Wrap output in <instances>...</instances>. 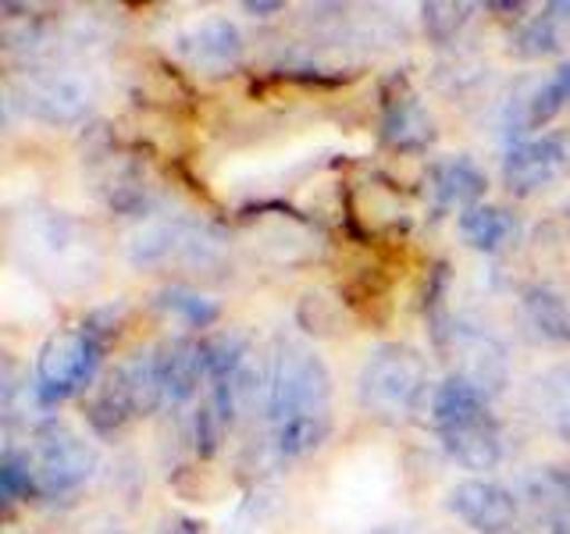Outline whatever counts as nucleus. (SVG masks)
<instances>
[{
  "label": "nucleus",
  "mask_w": 570,
  "mask_h": 534,
  "mask_svg": "<svg viewBox=\"0 0 570 534\" xmlns=\"http://www.w3.org/2000/svg\"><path fill=\"white\" fill-rule=\"evenodd\" d=\"M432 424L442 438V449L463 471H492L503 459V432L492 417L489 399L453 374L432 396Z\"/></svg>",
  "instance_id": "f257e3e1"
},
{
  "label": "nucleus",
  "mask_w": 570,
  "mask_h": 534,
  "mask_svg": "<svg viewBox=\"0 0 570 534\" xmlns=\"http://www.w3.org/2000/svg\"><path fill=\"white\" fill-rule=\"evenodd\" d=\"M328 399H332L328 364L311 346L296 343V338H278L272 370H267V417H272V424L328 414Z\"/></svg>",
  "instance_id": "f03ea898"
},
{
  "label": "nucleus",
  "mask_w": 570,
  "mask_h": 534,
  "mask_svg": "<svg viewBox=\"0 0 570 534\" xmlns=\"http://www.w3.org/2000/svg\"><path fill=\"white\" fill-rule=\"evenodd\" d=\"M428 385L424 356L410 346L385 343L367 353V360L356 378V399L367 414L382 421H406L417 409Z\"/></svg>",
  "instance_id": "7ed1b4c3"
},
{
  "label": "nucleus",
  "mask_w": 570,
  "mask_h": 534,
  "mask_svg": "<svg viewBox=\"0 0 570 534\" xmlns=\"http://www.w3.org/2000/svg\"><path fill=\"white\" fill-rule=\"evenodd\" d=\"M104 346L94 328H61L53 332L40 356H36V385L32 399L36 406H58L79 392L89 388V382L97 378Z\"/></svg>",
  "instance_id": "20e7f679"
},
{
  "label": "nucleus",
  "mask_w": 570,
  "mask_h": 534,
  "mask_svg": "<svg viewBox=\"0 0 570 534\" xmlns=\"http://www.w3.org/2000/svg\"><path fill=\"white\" fill-rule=\"evenodd\" d=\"M36 477L40 492L61 498L79 492L97 471V453L79 432H71L61 421H47L36 427Z\"/></svg>",
  "instance_id": "39448f33"
},
{
  "label": "nucleus",
  "mask_w": 570,
  "mask_h": 534,
  "mask_svg": "<svg viewBox=\"0 0 570 534\" xmlns=\"http://www.w3.org/2000/svg\"><path fill=\"white\" fill-rule=\"evenodd\" d=\"M11 100L43 125H76L94 103V86L71 68H40L14 82Z\"/></svg>",
  "instance_id": "423d86ee"
},
{
  "label": "nucleus",
  "mask_w": 570,
  "mask_h": 534,
  "mask_svg": "<svg viewBox=\"0 0 570 534\" xmlns=\"http://www.w3.org/2000/svg\"><path fill=\"white\" fill-rule=\"evenodd\" d=\"M439 349L450 356L453 378H460L463 385H471L485 399L499 396V392L507 388L510 356H507V346L499 343L492 332L474 328V325H460V320H456Z\"/></svg>",
  "instance_id": "0eeeda50"
},
{
  "label": "nucleus",
  "mask_w": 570,
  "mask_h": 534,
  "mask_svg": "<svg viewBox=\"0 0 570 534\" xmlns=\"http://www.w3.org/2000/svg\"><path fill=\"white\" fill-rule=\"evenodd\" d=\"M570 171V136L546 132L539 139L513 142L503 157V182L513 196H534Z\"/></svg>",
  "instance_id": "6e6552de"
},
{
  "label": "nucleus",
  "mask_w": 570,
  "mask_h": 534,
  "mask_svg": "<svg viewBox=\"0 0 570 534\" xmlns=\"http://www.w3.org/2000/svg\"><path fill=\"white\" fill-rule=\"evenodd\" d=\"M178 50L200 76L222 79L243 65V32L228 18L210 14L178 36Z\"/></svg>",
  "instance_id": "1a4fd4ad"
},
{
  "label": "nucleus",
  "mask_w": 570,
  "mask_h": 534,
  "mask_svg": "<svg viewBox=\"0 0 570 534\" xmlns=\"http://www.w3.org/2000/svg\"><path fill=\"white\" fill-rule=\"evenodd\" d=\"M450 510L478 534H507L517 521V495L495 481L471 477L450 492Z\"/></svg>",
  "instance_id": "9d476101"
},
{
  "label": "nucleus",
  "mask_w": 570,
  "mask_h": 534,
  "mask_svg": "<svg viewBox=\"0 0 570 534\" xmlns=\"http://www.w3.org/2000/svg\"><path fill=\"white\" fill-rule=\"evenodd\" d=\"M154 367H157L165 406H178L193 399L200 382L207 378L200 338H165L160 346H154Z\"/></svg>",
  "instance_id": "9b49d317"
},
{
  "label": "nucleus",
  "mask_w": 570,
  "mask_h": 534,
  "mask_svg": "<svg viewBox=\"0 0 570 534\" xmlns=\"http://www.w3.org/2000/svg\"><path fill=\"white\" fill-rule=\"evenodd\" d=\"M489 189V178L468 154H453L445 160H435L428 171V192H432L435 214L471 210L481 204V196Z\"/></svg>",
  "instance_id": "f8f14e48"
},
{
  "label": "nucleus",
  "mask_w": 570,
  "mask_h": 534,
  "mask_svg": "<svg viewBox=\"0 0 570 534\" xmlns=\"http://www.w3.org/2000/svg\"><path fill=\"white\" fill-rule=\"evenodd\" d=\"M563 111L560 93L552 89V79H521L503 107V132L513 142H528L531 132L546 129V125Z\"/></svg>",
  "instance_id": "ddd939ff"
},
{
  "label": "nucleus",
  "mask_w": 570,
  "mask_h": 534,
  "mask_svg": "<svg viewBox=\"0 0 570 534\" xmlns=\"http://www.w3.org/2000/svg\"><path fill=\"white\" fill-rule=\"evenodd\" d=\"M379 136L396 154H424L439 132H435V118L424 111V103L410 89H400L396 97L385 100Z\"/></svg>",
  "instance_id": "4468645a"
},
{
  "label": "nucleus",
  "mask_w": 570,
  "mask_h": 534,
  "mask_svg": "<svg viewBox=\"0 0 570 534\" xmlns=\"http://www.w3.org/2000/svg\"><path fill=\"white\" fill-rule=\"evenodd\" d=\"M94 182H97L94 189L100 192V200L118 214H142L150 204L147 175H142L136 160L125 154H115V150L100 154Z\"/></svg>",
  "instance_id": "2eb2a0df"
},
{
  "label": "nucleus",
  "mask_w": 570,
  "mask_h": 534,
  "mask_svg": "<svg viewBox=\"0 0 570 534\" xmlns=\"http://www.w3.org/2000/svg\"><path fill=\"white\" fill-rule=\"evenodd\" d=\"M528 332L549 346H570V299L552 285H531L521 296Z\"/></svg>",
  "instance_id": "dca6fc26"
},
{
  "label": "nucleus",
  "mask_w": 570,
  "mask_h": 534,
  "mask_svg": "<svg viewBox=\"0 0 570 534\" xmlns=\"http://www.w3.org/2000/svg\"><path fill=\"white\" fill-rule=\"evenodd\" d=\"M570 29V4H546L539 14H531L528 22H521L510 36V53L517 58H549L563 47V36Z\"/></svg>",
  "instance_id": "f3484780"
},
{
  "label": "nucleus",
  "mask_w": 570,
  "mask_h": 534,
  "mask_svg": "<svg viewBox=\"0 0 570 534\" xmlns=\"http://www.w3.org/2000/svg\"><path fill=\"white\" fill-rule=\"evenodd\" d=\"M456 228H460V239L471 249H478V254H499V249H507L517 236H521V221H517L510 210L489 207V204L463 210Z\"/></svg>",
  "instance_id": "a211bd4d"
},
{
  "label": "nucleus",
  "mask_w": 570,
  "mask_h": 534,
  "mask_svg": "<svg viewBox=\"0 0 570 534\" xmlns=\"http://www.w3.org/2000/svg\"><path fill=\"white\" fill-rule=\"evenodd\" d=\"M136 417V406H132V392L129 382H125L121 367H115L107 378L94 388V396L86 399V421L94 427L97 435H115L121 432L125 424Z\"/></svg>",
  "instance_id": "6ab92c4d"
},
{
  "label": "nucleus",
  "mask_w": 570,
  "mask_h": 534,
  "mask_svg": "<svg viewBox=\"0 0 570 534\" xmlns=\"http://www.w3.org/2000/svg\"><path fill=\"white\" fill-rule=\"evenodd\" d=\"M531 409L570 442V364H557L534 378Z\"/></svg>",
  "instance_id": "aec40b11"
},
{
  "label": "nucleus",
  "mask_w": 570,
  "mask_h": 534,
  "mask_svg": "<svg viewBox=\"0 0 570 534\" xmlns=\"http://www.w3.org/2000/svg\"><path fill=\"white\" fill-rule=\"evenodd\" d=\"M154 307L165 317H171L175 325L193 328V332H204L222 317L218 299H210L196 289H186V285H165L160 293H154Z\"/></svg>",
  "instance_id": "412c9836"
},
{
  "label": "nucleus",
  "mask_w": 570,
  "mask_h": 534,
  "mask_svg": "<svg viewBox=\"0 0 570 534\" xmlns=\"http://www.w3.org/2000/svg\"><path fill=\"white\" fill-rule=\"evenodd\" d=\"M328 432H332V414L293 417V421L272 424V445L282 459H299L321 449V445L328 442Z\"/></svg>",
  "instance_id": "4be33fe9"
},
{
  "label": "nucleus",
  "mask_w": 570,
  "mask_h": 534,
  "mask_svg": "<svg viewBox=\"0 0 570 534\" xmlns=\"http://www.w3.org/2000/svg\"><path fill=\"white\" fill-rule=\"evenodd\" d=\"M200 353H204V370L207 382H228L246 360H249V335L239 328H225L200 338Z\"/></svg>",
  "instance_id": "5701e85b"
},
{
  "label": "nucleus",
  "mask_w": 570,
  "mask_h": 534,
  "mask_svg": "<svg viewBox=\"0 0 570 534\" xmlns=\"http://www.w3.org/2000/svg\"><path fill=\"white\" fill-rule=\"evenodd\" d=\"M528 498L546 513H570V471L567 467H539L528 474Z\"/></svg>",
  "instance_id": "b1692460"
},
{
  "label": "nucleus",
  "mask_w": 570,
  "mask_h": 534,
  "mask_svg": "<svg viewBox=\"0 0 570 534\" xmlns=\"http://www.w3.org/2000/svg\"><path fill=\"white\" fill-rule=\"evenodd\" d=\"M0 492H4V503H26L29 495L40 492V477H36V463L29 453H14L8 449L0 459Z\"/></svg>",
  "instance_id": "393cba45"
},
{
  "label": "nucleus",
  "mask_w": 570,
  "mask_h": 534,
  "mask_svg": "<svg viewBox=\"0 0 570 534\" xmlns=\"http://www.w3.org/2000/svg\"><path fill=\"white\" fill-rule=\"evenodd\" d=\"M471 4H453V0H432V4L421 8V18H424V32L432 43H450L456 40V32L468 26L471 18Z\"/></svg>",
  "instance_id": "a878e982"
},
{
  "label": "nucleus",
  "mask_w": 570,
  "mask_h": 534,
  "mask_svg": "<svg viewBox=\"0 0 570 534\" xmlns=\"http://www.w3.org/2000/svg\"><path fill=\"white\" fill-rule=\"evenodd\" d=\"M228 432V424L214 414V406L204 403L200 409H196V417H193V442H196V453L200 456H214L218 453V445Z\"/></svg>",
  "instance_id": "bb28decb"
},
{
  "label": "nucleus",
  "mask_w": 570,
  "mask_h": 534,
  "mask_svg": "<svg viewBox=\"0 0 570 534\" xmlns=\"http://www.w3.org/2000/svg\"><path fill=\"white\" fill-rule=\"evenodd\" d=\"M552 89H557L563 107H567L570 103V61H560L557 71H552Z\"/></svg>",
  "instance_id": "cd10ccee"
},
{
  "label": "nucleus",
  "mask_w": 570,
  "mask_h": 534,
  "mask_svg": "<svg viewBox=\"0 0 570 534\" xmlns=\"http://www.w3.org/2000/svg\"><path fill=\"white\" fill-rule=\"evenodd\" d=\"M160 534H207V531H204V524L189 521V516H175V521L160 527Z\"/></svg>",
  "instance_id": "c85d7f7f"
},
{
  "label": "nucleus",
  "mask_w": 570,
  "mask_h": 534,
  "mask_svg": "<svg viewBox=\"0 0 570 534\" xmlns=\"http://www.w3.org/2000/svg\"><path fill=\"white\" fill-rule=\"evenodd\" d=\"M243 11H246V14H254V18H267V14L285 11V4H278V0H272V4H264V0H246Z\"/></svg>",
  "instance_id": "c756f323"
},
{
  "label": "nucleus",
  "mask_w": 570,
  "mask_h": 534,
  "mask_svg": "<svg viewBox=\"0 0 570 534\" xmlns=\"http://www.w3.org/2000/svg\"><path fill=\"white\" fill-rule=\"evenodd\" d=\"M371 534H424V531L410 527V524H389V527H379V531H371Z\"/></svg>",
  "instance_id": "7c9ffc66"
},
{
  "label": "nucleus",
  "mask_w": 570,
  "mask_h": 534,
  "mask_svg": "<svg viewBox=\"0 0 570 534\" xmlns=\"http://www.w3.org/2000/svg\"><path fill=\"white\" fill-rule=\"evenodd\" d=\"M552 534H570V513L557 516V527H552Z\"/></svg>",
  "instance_id": "2f4dec72"
}]
</instances>
